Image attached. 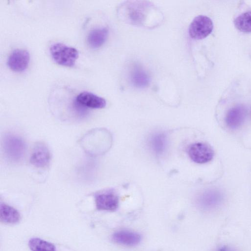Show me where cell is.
Instances as JSON below:
<instances>
[{
	"label": "cell",
	"instance_id": "cell-17",
	"mask_svg": "<svg viewBox=\"0 0 251 251\" xmlns=\"http://www.w3.org/2000/svg\"><path fill=\"white\" fill-rule=\"evenodd\" d=\"M234 24L239 30L245 33L251 32V11L239 15L235 19Z\"/></svg>",
	"mask_w": 251,
	"mask_h": 251
},
{
	"label": "cell",
	"instance_id": "cell-14",
	"mask_svg": "<svg viewBox=\"0 0 251 251\" xmlns=\"http://www.w3.org/2000/svg\"><path fill=\"white\" fill-rule=\"evenodd\" d=\"M130 81L132 84L137 88H143L149 86L150 83V77L142 67L135 65L130 74Z\"/></svg>",
	"mask_w": 251,
	"mask_h": 251
},
{
	"label": "cell",
	"instance_id": "cell-15",
	"mask_svg": "<svg viewBox=\"0 0 251 251\" xmlns=\"http://www.w3.org/2000/svg\"><path fill=\"white\" fill-rule=\"evenodd\" d=\"M167 137L163 132H157L152 135L149 144L152 151L157 155H161L167 147Z\"/></svg>",
	"mask_w": 251,
	"mask_h": 251
},
{
	"label": "cell",
	"instance_id": "cell-10",
	"mask_svg": "<svg viewBox=\"0 0 251 251\" xmlns=\"http://www.w3.org/2000/svg\"><path fill=\"white\" fill-rule=\"evenodd\" d=\"M76 104L80 106L92 109H101L106 104L104 99L92 93L84 91L80 93L76 97Z\"/></svg>",
	"mask_w": 251,
	"mask_h": 251
},
{
	"label": "cell",
	"instance_id": "cell-12",
	"mask_svg": "<svg viewBox=\"0 0 251 251\" xmlns=\"http://www.w3.org/2000/svg\"><path fill=\"white\" fill-rule=\"evenodd\" d=\"M113 240L118 244L126 246H134L138 244L141 240V235L135 232L122 230L115 232L112 235Z\"/></svg>",
	"mask_w": 251,
	"mask_h": 251
},
{
	"label": "cell",
	"instance_id": "cell-1",
	"mask_svg": "<svg viewBox=\"0 0 251 251\" xmlns=\"http://www.w3.org/2000/svg\"><path fill=\"white\" fill-rule=\"evenodd\" d=\"M146 1H128L120 9L122 18L129 24L143 25L146 24L151 5Z\"/></svg>",
	"mask_w": 251,
	"mask_h": 251
},
{
	"label": "cell",
	"instance_id": "cell-3",
	"mask_svg": "<svg viewBox=\"0 0 251 251\" xmlns=\"http://www.w3.org/2000/svg\"><path fill=\"white\" fill-rule=\"evenodd\" d=\"M3 149L8 159L13 162L21 161L25 153V145L18 136L8 134L3 139Z\"/></svg>",
	"mask_w": 251,
	"mask_h": 251
},
{
	"label": "cell",
	"instance_id": "cell-9",
	"mask_svg": "<svg viewBox=\"0 0 251 251\" xmlns=\"http://www.w3.org/2000/svg\"><path fill=\"white\" fill-rule=\"evenodd\" d=\"M50 154L47 145L43 142L36 143L33 148L30 162L37 168H45L50 162Z\"/></svg>",
	"mask_w": 251,
	"mask_h": 251
},
{
	"label": "cell",
	"instance_id": "cell-16",
	"mask_svg": "<svg viewBox=\"0 0 251 251\" xmlns=\"http://www.w3.org/2000/svg\"><path fill=\"white\" fill-rule=\"evenodd\" d=\"M20 218V215L16 209L5 203H0V219L1 222L16 224L19 222Z\"/></svg>",
	"mask_w": 251,
	"mask_h": 251
},
{
	"label": "cell",
	"instance_id": "cell-19",
	"mask_svg": "<svg viewBox=\"0 0 251 251\" xmlns=\"http://www.w3.org/2000/svg\"><path fill=\"white\" fill-rule=\"evenodd\" d=\"M217 251H236L232 248L226 246H223L222 247H220Z\"/></svg>",
	"mask_w": 251,
	"mask_h": 251
},
{
	"label": "cell",
	"instance_id": "cell-18",
	"mask_svg": "<svg viewBox=\"0 0 251 251\" xmlns=\"http://www.w3.org/2000/svg\"><path fill=\"white\" fill-rule=\"evenodd\" d=\"M28 246L31 251H56L54 245L38 238L30 239Z\"/></svg>",
	"mask_w": 251,
	"mask_h": 251
},
{
	"label": "cell",
	"instance_id": "cell-5",
	"mask_svg": "<svg viewBox=\"0 0 251 251\" xmlns=\"http://www.w3.org/2000/svg\"><path fill=\"white\" fill-rule=\"evenodd\" d=\"M223 200L224 195L220 190L208 189L199 195L197 199V204L201 210L209 211L218 207Z\"/></svg>",
	"mask_w": 251,
	"mask_h": 251
},
{
	"label": "cell",
	"instance_id": "cell-7",
	"mask_svg": "<svg viewBox=\"0 0 251 251\" xmlns=\"http://www.w3.org/2000/svg\"><path fill=\"white\" fill-rule=\"evenodd\" d=\"M97 208L100 210L115 211L119 204V198L116 192L112 189L100 191L95 195Z\"/></svg>",
	"mask_w": 251,
	"mask_h": 251
},
{
	"label": "cell",
	"instance_id": "cell-11",
	"mask_svg": "<svg viewBox=\"0 0 251 251\" xmlns=\"http://www.w3.org/2000/svg\"><path fill=\"white\" fill-rule=\"evenodd\" d=\"M246 109L242 105L239 104L230 108L225 117L227 126L232 129L239 127L243 123L246 116Z\"/></svg>",
	"mask_w": 251,
	"mask_h": 251
},
{
	"label": "cell",
	"instance_id": "cell-2",
	"mask_svg": "<svg viewBox=\"0 0 251 251\" xmlns=\"http://www.w3.org/2000/svg\"><path fill=\"white\" fill-rule=\"evenodd\" d=\"M50 52L56 63L69 67L74 66L78 57V52L75 48L62 43L52 44L50 48Z\"/></svg>",
	"mask_w": 251,
	"mask_h": 251
},
{
	"label": "cell",
	"instance_id": "cell-8",
	"mask_svg": "<svg viewBox=\"0 0 251 251\" xmlns=\"http://www.w3.org/2000/svg\"><path fill=\"white\" fill-rule=\"evenodd\" d=\"M30 61L29 52L25 49L13 50L8 56L7 65L14 72H21L26 69Z\"/></svg>",
	"mask_w": 251,
	"mask_h": 251
},
{
	"label": "cell",
	"instance_id": "cell-4",
	"mask_svg": "<svg viewBox=\"0 0 251 251\" xmlns=\"http://www.w3.org/2000/svg\"><path fill=\"white\" fill-rule=\"evenodd\" d=\"M213 29V22L210 18L205 15H199L190 24L188 32L192 38L201 40L208 36Z\"/></svg>",
	"mask_w": 251,
	"mask_h": 251
},
{
	"label": "cell",
	"instance_id": "cell-13",
	"mask_svg": "<svg viewBox=\"0 0 251 251\" xmlns=\"http://www.w3.org/2000/svg\"><path fill=\"white\" fill-rule=\"evenodd\" d=\"M108 29L106 27H99L92 29L87 36V43L91 49L100 47L106 41Z\"/></svg>",
	"mask_w": 251,
	"mask_h": 251
},
{
	"label": "cell",
	"instance_id": "cell-6",
	"mask_svg": "<svg viewBox=\"0 0 251 251\" xmlns=\"http://www.w3.org/2000/svg\"><path fill=\"white\" fill-rule=\"evenodd\" d=\"M188 154L193 162L198 164H204L210 162L213 159L214 152L209 145L197 142L189 146Z\"/></svg>",
	"mask_w": 251,
	"mask_h": 251
}]
</instances>
